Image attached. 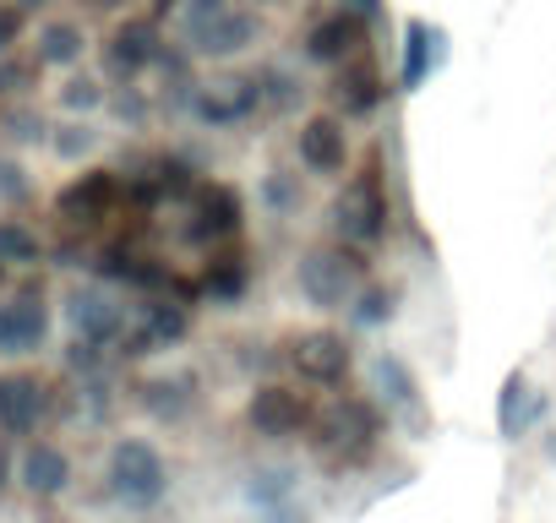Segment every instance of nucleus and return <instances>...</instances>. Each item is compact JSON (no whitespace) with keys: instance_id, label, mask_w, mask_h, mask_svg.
I'll return each mask as SVG.
<instances>
[{"instance_id":"1","label":"nucleus","mask_w":556,"mask_h":523,"mask_svg":"<svg viewBox=\"0 0 556 523\" xmlns=\"http://www.w3.org/2000/svg\"><path fill=\"white\" fill-rule=\"evenodd\" d=\"M377 442H382V414L361 393H344L333 404V414H317V425H312V447L328 452L333 463H366L377 452Z\"/></svg>"},{"instance_id":"2","label":"nucleus","mask_w":556,"mask_h":523,"mask_svg":"<svg viewBox=\"0 0 556 523\" xmlns=\"http://www.w3.org/2000/svg\"><path fill=\"white\" fill-rule=\"evenodd\" d=\"M317 398L312 393H301V387H256L251 393V404H245V420H251V431L256 436H267V442H295V436H312V425H317Z\"/></svg>"},{"instance_id":"3","label":"nucleus","mask_w":556,"mask_h":523,"mask_svg":"<svg viewBox=\"0 0 556 523\" xmlns=\"http://www.w3.org/2000/svg\"><path fill=\"white\" fill-rule=\"evenodd\" d=\"M110 480H115V496H121L126 507H159L164 490H169V469H164L159 447L142 442V436H131V442L115 447V458H110Z\"/></svg>"},{"instance_id":"4","label":"nucleus","mask_w":556,"mask_h":523,"mask_svg":"<svg viewBox=\"0 0 556 523\" xmlns=\"http://www.w3.org/2000/svg\"><path fill=\"white\" fill-rule=\"evenodd\" d=\"M186 34H191V44L202 55H240L256 39V17L240 12L235 0H191Z\"/></svg>"},{"instance_id":"5","label":"nucleus","mask_w":556,"mask_h":523,"mask_svg":"<svg viewBox=\"0 0 556 523\" xmlns=\"http://www.w3.org/2000/svg\"><path fill=\"white\" fill-rule=\"evenodd\" d=\"M355 279H361V256H350V251H312L295 268V284L317 311H344L355 295Z\"/></svg>"},{"instance_id":"6","label":"nucleus","mask_w":556,"mask_h":523,"mask_svg":"<svg viewBox=\"0 0 556 523\" xmlns=\"http://www.w3.org/2000/svg\"><path fill=\"white\" fill-rule=\"evenodd\" d=\"M339 229L355 240V245H371L388 234V186H382V169L366 164L361 175H350L344 196H339Z\"/></svg>"},{"instance_id":"7","label":"nucleus","mask_w":556,"mask_h":523,"mask_svg":"<svg viewBox=\"0 0 556 523\" xmlns=\"http://www.w3.org/2000/svg\"><path fill=\"white\" fill-rule=\"evenodd\" d=\"M186 234L197 245H218L229 234H240V196L229 186H197L191 191V224Z\"/></svg>"},{"instance_id":"8","label":"nucleus","mask_w":556,"mask_h":523,"mask_svg":"<svg viewBox=\"0 0 556 523\" xmlns=\"http://www.w3.org/2000/svg\"><path fill=\"white\" fill-rule=\"evenodd\" d=\"M290 366H295L306 382L333 387V382L350 377V344H344L339 333H301V339L290 344Z\"/></svg>"},{"instance_id":"9","label":"nucleus","mask_w":556,"mask_h":523,"mask_svg":"<svg viewBox=\"0 0 556 523\" xmlns=\"http://www.w3.org/2000/svg\"><path fill=\"white\" fill-rule=\"evenodd\" d=\"M295 153H301V164H306L312 175H344V164H350V137H344V126H339L333 115H317V120L301 126Z\"/></svg>"},{"instance_id":"10","label":"nucleus","mask_w":556,"mask_h":523,"mask_svg":"<svg viewBox=\"0 0 556 523\" xmlns=\"http://www.w3.org/2000/svg\"><path fill=\"white\" fill-rule=\"evenodd\" d=\"M256 110H262L256 77L251 82H218V88H202L197 93V120H207V126H240Z\"/></svg>"},{"instance_id":"11","label":"nucleus","mask_w":556,"mask_h":523,"mask_svg":"<svg viewBox=\"0 0 556 523\" xmlns=\"http://www.w3.org/2000/svg\"><path fill=\"white\" fill-rule=\"evenodd\" d=\"M339 104H344V115H371L377 104H382V72L366 61V55H355V61H344V72H339Z\"/></svg>"},{"instance_id":"12","label":"nucleus","mask_w":556,"mask_h":523,"mask_svg":"<svg viewBox=\"0 0 556 523\" xmlns=\"http://www.w3.org/2000/svg\"><path fill=\"white\" fill-rule=\"evenodd\" d=\"M312 55L317 61H355L361 55V12H333L312 28Z\"/></svg>"},{"instance_id":"13","label":"nucleus","mask_w":556,"mask_h":523,"mask_svg":"<svg viewBox=\"0 0 556 523\" xmlns=\"http://www.w3.org/2000/svg\"><path fill=\"white\" fill-rule=\"evenodd\" d=\"M23 480H28V490L55 496V490L72 480V463H66V452H61V447L39 442V447H28V458H23Z\"/></svg>"},{"instance_id":"14","label":"nucleus","mask_w":556,"mask_h":523,"mask_svg":"<svg viewBox=\"0 0 556 523\" xmlns=\"http://www.w3.org/2000/svg\"><path fill=\"white\" fill-rule=\"evenodd\" d=\"M39 409H45V398H39L34 382H7L0 387V420H7L12 431H28L39 420Z\"/></svg>"},{"instance_id":"15","label":"nucleus","mask_w":556,"mask_h":523,"mask_svg":"<svg viewBox=\"0 0 556 523\" xmlns=\"http://www.w3.org/2000/svg\"><path fill=\"white\" fill-rule=\"evenodd\" d=\"M45 339V311L39 306H12L0 317V344L7 349H34Z\"/></svg>"},{"instance_id":"16","label":"nucleus","mask_w":556,"mask_h":523,"mask_svg":"<svg viewBox=\"0 0 556 523\" xmlns=\"http://www.w3.org/2000/svg\"><path fill=\"white\" fill-rule=\"evenodd\" d=\"M245 279H251V268H245L240 251H235V256H218L213 268H207V290H213V295H240Z\"/></svg>"},{"instance_id":"17","label":"nucleus","mask_w":556,"mask_h":523,"mask_svg":"<svg viewBox=\"0 0 556 523\" xmlns=\"http://www.w3.org/2000/svg\"><path fill=\"white\" fill-rule=\"evenodd\" d=\"M262 202H267L278 218L295 213V207H301V180H295V175H267V180H262Z\"/></svg>"},{"instance_id":"18","label":"nucleus","mask_w":556,"mask_h":523,"mask_svg":"<svg viewBox=\"0 0 556 523\" xmlns=\"http://www.w3.org/2000/svg\"><path fill=\"white\" fill-rule=\"evenodd\" d=\"M388 311H393V306H388V295H382V290H371V295L361 301V311H355V317H361V322H382Z\"/></svg>"},{"instance_id":"19","label":"nucleus","mask_w":556,"mask_h":523,"mask_svg":"<svg viewBox=\"0 0 556 523\" xmlns=\"http://www.w3.org/2000/svg\"><path fill=\"white\" fill-rule=\"evenodd\" d=\"M7 474H12V458H7V447H0V485H7Z\"/></svg>"}]
</instances>
